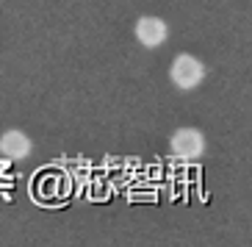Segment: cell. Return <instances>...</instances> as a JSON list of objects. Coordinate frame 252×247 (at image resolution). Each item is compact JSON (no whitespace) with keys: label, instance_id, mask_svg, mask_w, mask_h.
<instances>
[{"label":"cell","instance_id":"obj_2","mask_svg":"<svg viewBox=\"0 0 252 247\" xmlns=\"http://www.w3.org/2000/svg\"><path fill=\"white\" fill-rule=\"evenodd\" d=\"M133 36H136V42H139L141 47L156 50V47H161L163 42L169 39V25H166V20H161V17L144 14V17H139V20H136Z\"/></svg>","mask_w":252,"mask_h":247},{"label":"cell","instance_id":"obj_3","mask_svg":"<svg viewBox=\"0 0 252 247\" xmlns=\"http://www.w3.org/2000/svg\"><path fill=\"white\" fill-rule=\"evenodd\" d=\"M169 150L178 158H200L205 153V136H202L200 128H178L169 139Z\"/></svg>","mask_w":252,"mask_h":247},{"label":"cell","instance_id":"obj_4","mask_svg":"<svg viewBox=\"0 0 252 247\" xmlns=\"http://www.w3.org/2000/svg\"><path fill=\"white\" fill-rule=\"evenodd\" d=\"M31 150H33V142L20 128H8L0 134V156L11 158V161H25L31 156Z\"/></svg>","mask_w":252,"mask_h":247},{"label":"cell","instance_id":"obj_1","mask_svg":"<svg viewBox=\"0 0 252 247\" xmlns=\"http://www.w3.org/2000/svg\"><path fill=\"white\" fill-rule=\"evenodd\" d=\"M205 75H208V67L197 59V56H191V53H180V56H175L172 64H169V81L175 83L180 92L197 89V86L205 81Z\"/></svg>","mask_w":252,"mask_h":247}]
</instances>
